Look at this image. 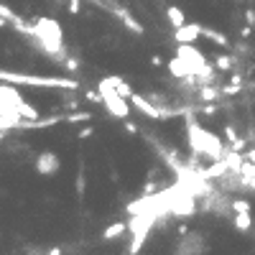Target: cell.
Segmentation results:
<instances>
[{
    "label": "cell",
    "instance_id": "6da1fadb",
    "mask_svg": "<svg viewBox=\"0 0 255 255\" xmlns=\"http://www.w3.org/2000/svg\"><path fill=\"white\" fill-rule=\"evenodd\" d=\"M31 38L38 43L41 51H46L49 56H54L56 62H64V34L62 26H59L54 18H36L31 26Z\"/></svg>",
    "mask_w": 255,
    "mask_h": 255
},
{
    "label": "cell",
    "instance_id": "7a4b0ae2",
    "mask_svg": "<svg viewBox=\"0 0 255 255\" xmlns=\"http://www.w3.org/2000/svg\"><path fill=\"white\" fill-rule=\"evenodd\" d=\"M97 89H100V95H102L105 110H108L112 117H117V120H128V115H130V105H128V102H130V100L117 92L115 79H112V77H102V79L97 82Z\"/></svg>",
    "mask_w": 255,
    "mask_h": 255
},
{
    "label": "cell",
    "instance_id": "3957f363",
    "mask_svg": "<svg viewBox=\"0 0 255 255\" xmlns=\"http://www.w3.org/2000/svg\"><path fill=\"white\" fill-rule=\"evenodd\" d=\"M0 79L10 84H28V87H56V89H77L74 79L62 77H36V74H18V72H0Z\"/></svg>",
    "mask_w": 255,
    "mask_h": 255
},
{
    "label": "cell",
    "instance_id": "277c9868",
    "mask_svg": "<svg viewBox=\"0 0 255 255\" xmlns=\"http://www.w3.org/2000/svg\"><path fill=\"white\" fill-rule=\"evenodd\" d=\"M209 240L202 232H182L174 240V255H207Z\"/></svg>",
    "mask_w": 255,
    "mask_h": 255
},
{
    "label": "cell",
    "instance_id": "5b68a950",
    "mask_svg": "<svg viewBox=\"0 0 255 255\" xmlns=\"http://www.w3.org/2000/svg\"><path fill=\"white\" fill-rule=\"evenodd\" d=\"M59 169H62V158H59V153H54V151H41L34 161V171L38 176H46V179L56 176Z\"/></svg>",
    "mask_w": 255,
    "mask_h": 255
},
{
    "label": "cell",
    "instance_id": "8992f818",
    "mask_svg": "<svg viewBox=\"0 0 255 255\" xmlns=\"http://www.w3.org/2000/svg\"><path fill=\"white\" fill-rule=\"evenodd\" d=\"M202 28L199 23H184V26H179L174 28V41L176 43H194L199 36H202Z\"/></svg>",
    "mask_w": 255,
    "mask_h": 255
},
{
    "label": "cell",
    "instance_id": "52a82bcc",
    "mask_svg": "<svg viewBox=\"0 0 255 255\" xmlns=\"http://www.w3.org/2000/svg\"><path fill=\"white\" fill-rule=\"evenodd\" d=\"M166 67H169V72H171V77H174V79H186V77H191V74H194V72H191V67L184 62L182 56L171 59V62H169Z\"/></svg>",
    "mask_w": 255,
    "mask_h": 255
},
{
    "label": "cell",
    "instance_id": "ba28073f",
    "mask_svg": "<svg viewBox=\"0 0 255 255\" xmlns=\"http://www.w3.org/2000/svg\"><path fill=\"white\" fill-rule=\"evenodd\" d=\"M253 224H255V219H253L250 212H235V217H232V227H235L237 232H248Z\"/></svg>",
    "mask_w": 255,
    "mask_h": 255
},
{
    "label": "cell",
    "instance_id": "9c48e42d",
    "mask_svg": "<svg viewBox=\"0 0 255 255\" xmlns=\"http://www.w3.org/2000/svg\"><path fill=\"white\" fill-rule=\"evenodd\" d=\"M128 227H130V224H125V222H112V224H108V227L102 230V240H117V237H123L128 232Z\"/></svg>",
    "mask_w": 255,
    "mask_h": 255
},
{
    "label": "cell",
    "instance_id": "30bf717a",
    "mask_svg": "<svg viewBox=\"0 0 255 255\" xmlns=\"http://www.w3.org/2000/svg\"><path fill=\"white\" fill-rule=\"evenodd\" d=\"M115 13H117L120 18H123V23H125V28H128V31H133V34H136V36H143V26H141V23H138L136 18H133L130 13L125 10V8H117Z\"/></svg>",
    "mask_w": 255,
    "mask_h": 255
},
{
    "label": "cell",
    "instance_id": "8fae6325",
    "mask_svg": "<svg viewBox=\"0 0 255 255\" xmlns=\"http://www.w3.org/2000/svg\"><path fill=\"white\" fill-rule=\"evenodd\" d=\"M222 95V87H212V84H202L199 87V102H217Z\"/></svg>",
    "mask_w": 255,
    "mask_h": 255
},
{
    "label": "cell",
    "instance_id": "7c38bea8",
    "mask_svg": "<svg viewBox=\"0 0 255 255\" xmlns=\"http://www.w3.org/2000/svg\"><path fill=\"white\" fill-rule=\"evenodd\" d=\"M166 18H169V23H171L174 28H179V26H184V23H186L184 10H182V8H176V5L166 8Z\"/></svg>",
    "mask_w": 255,
    "mask_h": 255
},
{
    "label": "cell",
    "instance_id": "4fadbf2b",
    "mask_svg": "<svg viewBox=\"0 0 255 255\" xmlns=\"http://www.w3.org/2000/svg\"><path fill=\"white\" fill-rule=\"evenodd\" d=\"M202 36H207L209 41H215L217 46H230V41H227V36H222L219 31H215V28H202Z\"/></svg>",
    "mask_w": 255,
    "mask_h": 255
},
{
    "label": "cell",
    "instance_id": "5bb4252c",
    "mask_svg": "<svg viewBox=\"0 0 255 255\" xmlns=\"http://www.w3.org/2000/svg\"><path fill=\"white\" fill-rule=\"evenodd\" d=\"M232 64H235V59H232V56H227V54H222V56H217V59H215L217 72H230V69H232Z\"/></svg>",
    "mask_w": 255,
    "mask_h": 255
},
{
    "label": "cell",
    "instance_id": "9a60e30c",
    "mask_svg": "<svg viewBox=\"0 0 255 255\" xmlns=\"http://www.w3.org/2000/svg\"><path fill=\"white\" fill-rule=\"evenodd\" d=\"M112 79H115V84H117V92L123 95V97H128V100H130V97H133V87H130L125 79H120V77H112Z\"/></svg>",
    "mask_w": 255,
    "mask_h": 255
},
{
    "label": "cell",
    "instance_id": "2e32d148",
    "mask_svg": "<svg viewBox=\"0 0 255 255\" xmlns=\"http://www.w3.org/2000/svg\"><path fill=\"white\" fill-rule=\"evenodd\" d=\"M232 212H250V209H253V204L248 202V199H232Z\"/></svg>",
    "mask_w": 255,
    "mask_h": 255
},
{
    "label": "cell",
    "instance_id": "e0dca14e",
    "mask_svg": "<svg viewBox=\"0 0 255 255\" xmlns=\"http://www.w3.org/2000/svg\"><path fill=\"white\" fill-rule=\"evenodd\" d=\"M64 120L67 123H87V120H92V112H74V115H67Z\"/></svg>",
    "mask_w": 255,
    "mask_h": 255
},
{
    "label": "cell",
    "instance_id": "ac0fdd59",
    "mask_svg": "<svg viewBox=\"0 0 255 255\" xmlns=\"http://www.w3.org/2000/svg\"><path fill=\"white\" fill-rule=\"evenodd\" d=\"M64 67H67V72H69V74H77V72H79V59L67 56V59H64Z\"/></svg>",
    "mask_w": 255,
    "mask_h": 255
},
{
    "label": "cell",
    "instance_id": "d6986e66",
    "mask_svg": "<svg viewBox=\"0 0 255 255\" xmlns=\"http://www.w3.org/2000/svg\"><path fill=\"white\" fill-rule=\"evenodd\" d=\"M84 100H87V102H92V105H102V95H100V89H95V92H92V89H87V92H84Z\"/></svg>",
    "mask_w": 255,
    "mask_h": 255
},
{
    "label": "cell",
    "instance_id": "ffe728a7",
    "mask_svg": "<svg viewBox=\"0 0 255 255\" xmlns=\"http://www.w3.org/2000/svg\"><path fill=\"white\" fill-rule=\"evenodd\" d=\"M67 10L72 16H79L82 13V0H67Z\"/></svg>",
    "mask_w": 255,
    "mask_h": 255
},
{
    "label": "cell",
    "instance_id": "44dd1931",
    "mask_svg": "<svg viewBox=\"0 0 255 255\" xmlns=\"http://www.w3.org/2000/svg\"><path fill=\"white\" fill-rule=\"evenodd\" d=\"M84 189H87V179L84 174H77V197H84Z\"/></svg>",
    "mask_w": 255,
    "mask_h": 255
},
{
    "label": "cell",
    "instance_id": "7402d4cb",
    "mask_svg": "<svg viewBox=\"0 0 255 255\" xmlns=\"http://www.w3.org/2000/svg\"><path fill=\"white\" fill-rule=\"evenodd\" d=\"M92 136H95V130L89 128V125H87V128H82V130L77 133V138H79V141H87V138H92Z\"/></svg>",
    "mask_w": 255,
    "mask_h": 255
},
{
    "label": "cell",
    "instance_id": "603a6c76",
    "mask_svg": "<svg viewBox=\"0 0 255 255\" xmlns=\"http://www.w3.org/2000/svg\"><path fill=\"white\" fill-rule=\"evenodd\" d=\"M240 36H243V38H250V36H253V26H250V23L243 26V28H240Z\"/></svg>",
    "mask_w": 255,
    "mask_h": 255
},
{
    "label": "cell",
    "instance_id": "cb8c5ba5",
    "mask_svg": "<svg viewBox=\"0 0 255 255\" xmlns=\"http://www.w3.org/2000/svg\"><path fill=\"white\" fill-rule=\"evenodd\" d=\"M125 130L130 133V136H136V133H138V125H136V123H130V120H125Z\"/></svg>",
    "mask_w": 255,
    "mask_h": 255
},
{
    "label": "cell",
    "instance_id": "d4e9b609",
    "mask_svg": "<svg viewBox=\"0 0 255 255\" xmlns=\"http://www.w3.org/2000/svg\"><path fill=\"white\" fill-rule=\"evenodd\" d=\"M245 21H248L250 26H255V10H245Z\"/></svg>",
    "mask_w": 255,
    "mask_h": 255
},
{
    "label": "cell",
    "instance_id": "484cf974",
    "mask_svg": "<svg viewBox=\"0 0 255 255\" xmlns=\"http://www.w3.org/2000/svg\"><path fill=\"white\" fill-rule=\"evenodd\" d=\"M161 64H163V59H161L158 54H153V56H151V67H161Z\"/></svg>",
    "mask_w": 255,
    "mask_h": 255
},
{
    "label": "cell",
    "instance_id": "4316f807",
    "mask_svg": "<svg viewBox=\"0 0 255 255\" xmlns=\"http://www.w3.org/2000/svg\"><path fill=\"white\" fill-rule=\"evenodd\" d=\"M46 255H64V250H62V248H49Z\"/></svg>",
    "mask_w": 255,
    "mask_h": 255
},
{
    "label": "cell",
    "instance_id": "83f0119b",
    "mask_svg": "<svg viewBox=\"0 0 255 255\" xmlns=\"http://www.w3.org/2000/svg\"><path fill=\"white\" fill-rule=\"evenodd\" d=\"M253 89H255V82H253Z\"/></svg>",
    "mask_w": 255,
    "mask_h": 255
}]
</instances>
